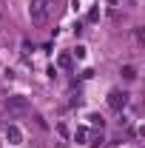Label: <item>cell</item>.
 Listing matches in <instances>:
<instances>
[{
	"instance_id": "7a4b0ae2",
	"label": "cell",
	"mask_w": 145,
	"mask_h": 148,
	"mask_svg": "<svg viewBox=\"0 0 145 148\" xmlns=\"http://www.w3.org/2000/svg\"><path fill=\"white\" fill-rule=\"evenodd\" d=\"M108 106H111L114 111H122V108L128 106V94H125V91H117V88H114V91L108 94Z\"/></svg>"
},
{
	"instance_id": "277c9868",
	"label": "cell",
	"mask_w": 145,
	"mask_h": 148,
	"mask_svg": "<svg viewBox=\"0 0 145 148\" xmlns=\"http://www.w3.org/2000/svg\"><path fill=\"white\" fill-rule=\"evenodd\" d=\"M6 106H9V108H26V106H29V100H26V97H20V94H14V97H6Z\"/></svg>"
},
{
	"instance_id": "52a82bcc",
	"label": "cell",
	"mask_w": 145,
	"mask_h": 148,
	"mask_svg": "<svg viewBox=\"0 0 145 148\" xmlns=\"http://www.w3.org/2000/svg\"><path fill=\"white\" fill-rule=\"evenodd\" d=\"M88 120H91V123H94V125H100V128H103V123H105V120H103V117H100V114H91Z\"/></svg>"
},
{
	"instance_id": "6da1fadb",
	"label": "cell",
	"mask_w": 145,
	"mask_h": 148,
	"mask_svg": "<svg viewBox=\"0 0 145 148\" xmlns=\"http://www.w3.org/2000/svg\"><path fill=\"white\" fill-rule=\"evenodd\" d=\"M49 0H31V6H29V17H31V23L34 26H40V23H46V17H49Z\"/></svg>"
},
{
	"instance_id": "3957f363",
	"label": "cell",
	"mask_w": 145,
	"mask_h": 148,
	"mask_svg": "<svg viewBox=\"0 0 145 148\" xmlns=\"http://www.w3.org/2000/svg\"><path fill=\"white\" fill-rule=\"evenodd\" d=\"M6 140H9L12 145H20V143H23V131H20L17 125H6Z\"/></svg>"
},
{
	"instance_id": "8992f818",
	"label": "cell",
	"mask_w": 145,
	"mask_h": 148,
	"mask_svg": "<svg viewBox=\"0 0 145 148\" xmlns=\"http://www.w3.org/2000/svg\"><path fill=\"white\" fill-rule=\"evenodd\" d=\"M60 66L68 69V66H71V54H60Z\"/></svg>"
},
{
	"instance_id": "5b68a950",
	"label": "cell",
	"mask_w": 145,
	"mask_h": 148,
	"mask_svg": "<svg viewBox=\"0 0 145 148\" xmlns=\"http://www.w3.org/2000/svg\"><path fill=\"white\" fill-rule=\"evenodd\" d=\"M122 77L125 80H137V69L134 66H122Z\"/></svg>"
}]
</instances>
